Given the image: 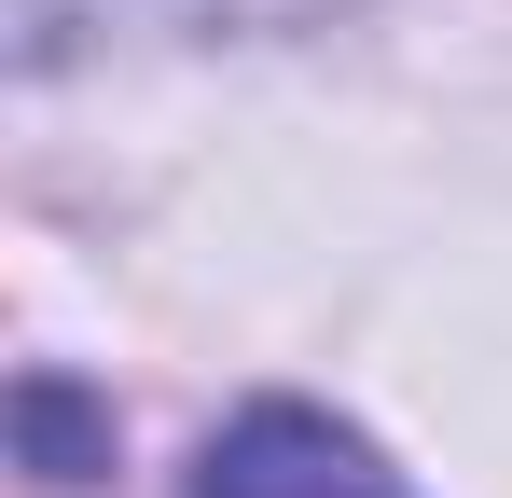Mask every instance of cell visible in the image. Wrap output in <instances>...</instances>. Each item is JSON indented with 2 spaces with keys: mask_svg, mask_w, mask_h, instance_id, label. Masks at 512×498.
<instances>
[{
  "mask_svg": "<svg viewBox=\"0 0 512 498\" xmlns=\"http://www.w3.org/2000/svg\"><path fill=\"white\" fill-rule=\"evenodd\" d=\"M194 498H402V471L360 429H333L319 402H250L194 457Z\"/></svg>",
  "mask_w": 512,
  "mask_h": 498,
  "instance_id": "6da1fadb",
  "label": "cell"
}]
</instances>
